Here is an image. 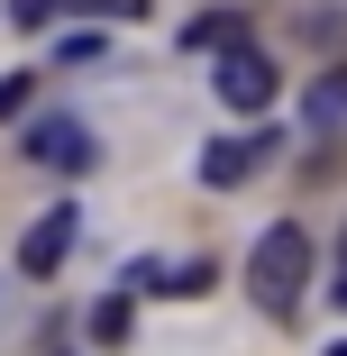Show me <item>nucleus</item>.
Here are the masks:
<instances>
[{"instance_id": "nucleus-1", "label": "nucleus", "mask_w": 347, "mask_h": 356, "mask_svg": "<svg viewBox=\"0 0 347 356\" xmlns=\"http://www.w3.org/2000/svg\"><path fill=\"white\" fill-rule=\"evenodd\" d=\"M311 265H320L311 229H302V220H274V229L256 238V256H247V302L274 311V320H293V311L311 302Z\"/></svg>"}, {"instance_id": "nucleus-9", "label": "nucleus", "mask_w": 347, "mask_h": 356, "mask_svg": "<svg viewBox=\"0 0 347 356\" xmlns=\"http://www.w3.org/2000/svg\"><path fill=\"white\" fill-rule=\"evenodd\" d=\"M64 10H83V19H110V28H128V19H147V0H64Z\"/></svg>"}, {"instance_id": "nucleus-10", "label": "nucleus", "mask_w": 347, "mask_h": 356, "mask_svg": "<svg viewBox=\"0 0 347 356\" xmlns=\"http://www.w3.org/2000/svg\"><path fill=\"white\" fill-rule=\"evenodd\" d=\"M0 10H10V28H55L64 0H0Z\"/></svg>"}, {"instance_id": "nucleus-7", "label": "nucleus", "mask_w": 347, "mask_h": 356, "mask_svg": "<svg viewBox=\"0 0 347 356\" xmlns=\"http://www.w3.org/2000/svg\"><path fill=\"white\" fill-rule=\"evenodd\" d=\"M147 293H211V265H137Z\"/></svg>"}, {"instance_id": "nucleus-2", "label": "nucleus", "mask_w": 347, "mask_h": 356, "mask_svg": "<svg viewBox=\"0 0 347 356\" xmlns=\"http://www.w3.org/2000/svg\"><path fill=\"white\" fill-rule=\"evenodd\" d=\"M211 92L238 110V119H265V101H274V64H265V46H220V64H211Z\"/></svg>"}, {"instance_id": "nucleus-5", "label": "nucleus", "mask_w": 347, "mask_h": 356, "mask_svg": "<svg viewBox=\"0 0 347 356\" xmlns=\"http://www.w3.org/2000/svg\"><path fill=\"white\" fill-rule=\"evenodd\" d=\"M74 238H83V210H74V201H55L46 220H37V229L19 238V274H37V283H46V274H55L64 256H74Z\"/></svg>"}, {"instance_id": "nucleus-11", "label": "nucleus", "mask_w": 347, "mask_h": 356, "mask_svg": "<svg viewBox=\"0 0 347 356\" xmlns=\"http://www.w3.org/2000/svg\"><path fill=\"white\" fill-rule=\"evenodd\" d=\"M92 338L119 347V338H128V302H101V311H92Z\"/></svg>"}, {"instance_id": "nucleus-14", "label": "nucleus", "mask_w": 347, "mask_h": 356, "mask_svg": "<svg viewBox=\"0 0 347 356\" xmlns=\"http://www.w3.org/2000/svg\"><path fill=\"white\" fill-rule=\"evenodd\" d=\"M329 356H347V347H329Z\"/></svg>"}, {"instance_id": "nucleus-8", "label": "nucleus", "mask_w": 347, "mask_h": 356, "mask_svg": "<svg viewBox=\"0 0 347 356\" xmlns=\"http://www.w3.org/2000/svg\"><path fill=\"white\" fill-rule=\"evenodd\" d=\"M183 37H192V46H211V55H220V46H238V10H211V19H192Z\"/></svg>"}, {"instance_id": "nucleus-6", "label": "nucleus", "mask_w": 347, "mask_h": 356, "mask_svg": "<svg viewBox=\"0 0 347 356\" xmlns=\"http://www.w3.org/2000/svg\"><path fill=\"white\" fill-rule=\"evenodd\" d=\"M302 110H311V128H320V137H347V64H329V74L311 83V101H302Z\"/></svg>"}, {"instance_id": "nucleus-4", "label": "nucleus", "mask_w": 347, "mask_h": 356, "mask_svg": "<svg viewBox=\"0 0 347 356\" xmlns=\"http://www.w3.org/2000/svg\"><path fill=\"white\" fill-rule=\"evenodd\" d=\"M265 156H274L265 128H247V137H211V147H201V183H211V192H238L247 174H265Z\"/></svg>"}, {"instance_id": "nucleus-13", "label": "nucleus", "mask_w": 347, "mask_h": 356, "mask_svg": "<svg viewBox=\"0 0 347 356\" xmlns=\"http://www.w3.org/2000/svg\"><path fill=\"white\" fill-rule=\"evenodd\" d=\"M338 311H347V274H338Z\"/></svg>"}, {"instance_id": "nucleus-12", "label": "nucleus", "mask_w": 347, "mask_h": 356, "mask_svg": "<svg viewBox=\"0 0 347 356\" xmlns=\"http://www.w3.org/2000/svg\"><path fill=\"white\" fill-rule=\"evenodd\" d=\"M28 92H37L28 74H0V119H19V110H28Z\"/></svg>"}, {"instance_id": "nucleus-3", "label": "nucleus", "mask_w": 347, "mask_h": 356, "mask_svg": "<svg viewBox=\"0 0 347 356\" xmlns=\"http://www.w3.org/2000/svg\"><path fill=\"white\" fill-rule=\"evenodd\" d=\"M28 165H46V174H92L101 147H92L83 119H37V128H28Z\"/></svg>"}]
</instances>
